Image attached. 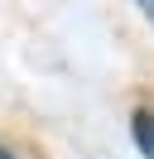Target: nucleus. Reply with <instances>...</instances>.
<instances>
[{
  "mask_svg": "<svg viewBox=\"0 0 154 159\" xmlns=\"http://www.w3.org/2000/svg\"><path fill=\"white\" fill-rule=\"evenodd\" d=\"M130 130H135V145H140V154H144V159H154V111H135Z\"/></svg>",
  "mask_w": 154,
  "mask_h": 159,
  "instance_id": "obj_1",
  "label": "nucleus"
},
{
  "mask_svg": "<svg viewBox=\"0 0 154 159\" xmlns=\"http://www.w3.org/2000/svg\"><path fill=\"white\" fill-rule=\"evenodd\" d=\"M0 159H15V154H10V149H0Z\"/></svg>",
  "mask_w": 154,
  "mask_h": 159,
  "instance_id": "obj_3",
  "label": "nucleus"
},
{
  "mask_svg": "<svg viewBox=\"0 0 154 159\" xmlns=\"http://www.w3.org/2000/svg\"><path fill=\"white\" fill-rule=\"evenodd\" d=\"M135 5H140V15H144V20H154V0H135Z\"/></svg>",
  "mask_w": 154,
  "mask_h": 159,
  "instance_id": "obj_2",
  "label": "nucleus"
}]
</instances>
